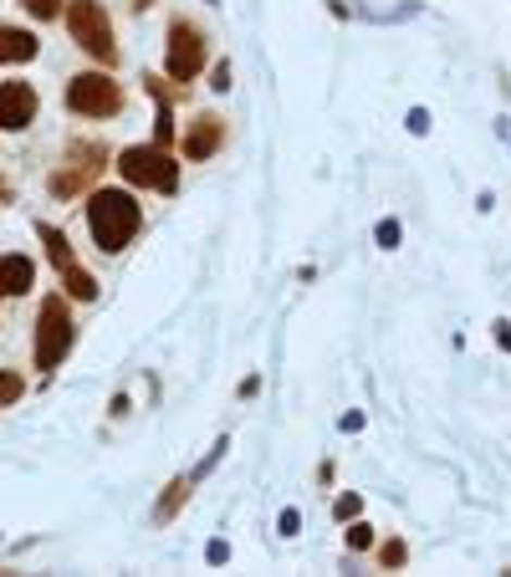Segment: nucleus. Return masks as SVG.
Wrapping results in <instances>:
<instances>
[{
    "instance_id": "obj_1",
    "label": "nucleus",
    "mask_w": 511,
    "mask_h": 577,
    "mask_svg": "<svg viewBox=\"0 0 511 577\" xmlns=\"http://www.w3.org/2000/svg\"><path fill=\"white\" fill-rule=\"evenodd\" d=\"M87 230L102 255H119L144 230V204L128 189H92L87 195Z\"/></svg>"
},
{
    "instance_id": "obj_2",
    "label": "nucleus",
    "mask_w": 511,
    "mask_h": 577,
    "mask_svg": "<svg viewBox=\"0 0 511 577\" xmlns=\"http://www.w3.org/2000/svg\"><path fill=\"white\" fill-rule=\"evenodd\" d=\"M67 32L72 41L102 62V67H119V41H113V16L102 11V0H67Z\"/></svg>"
},
{
    "instance_id": "obj_3",
    "label": "nucleus",
    "mask_w": 511,
    "mask_h": 577,
    "mask_svg": "<svg viewBox=\"0 0 511 577\" xmlns=\"http://www.w3.org/2000/svg\"><path fill=\"white\" fill-rule=\"evenodd\" d=\"M72 342H77V323H72L67 297H47L41 312H36V368H41V374L62 368V358L72 353Z\"/></svg>"
},
{
    "instance_id": "obj_4",
    "label": "nucleus",
    "mask_w": 511,
    "mask_h": 577,
    "mask_svg": "<svg viewBox=\"0 0 511 577\" xmlns=\"http://www.w3.org/2000/svg\"><path fill=\"white\" fill-rule=\"evenodd\" d=\"M119 174L128 179V185L138 189H159V195H174L179 189V164H174L170 153L159 149V143H134V149L119 153Z\"/></svg>"
},
{
    "instance_id": "obj_5",
    "label": "nucleus",
    "mask_w": 511,
    "mask_h": 577,
    "mask_svg": "<svg viewBox=\"0 0 511 577\" xmlns=\"http://www.w3.org/2000/svg\"><path fill=\"white\" fill-rule=\"evenodd\" d=\"M67 108L77 118H119L123 113V87L108 72H83L67 83Z\"/></svg>"
},
{
    "instance_id": "obj_6",
    "label": "nucleus",
    "mask_w": 511,
    "mask_h": 577,
    "mask_svg": "<svg viewBox=\"0 0 511 577\" xmlns=\"http://www.w3.org/2000/svg\"><path fill=\"white\" fill-rule=\"evenodd\" d=\"M204 67V32L195 21L174 16L170 21V51H164V72H170L174 83H195Z\"/></svg>"
},
{
    "instance_id": "obj_7",
    "label": "nucleus",
    "mask_w": 511,
    "mask_h": 577,
    "mask_svg": "<svg viewBox=\"0 0 511 577\" xmlns=\"http://www.w3.org/2000/svg\"><path fill=\"white\" fill-rule=\"evenodd\" d=\"M102 164H108V149H102V143H72V149H67V170L51 174L47 189L57 195V200H72L77 189H87L92 179H98Z\"/></svg>"
},
{
    "instance_id": "obj_8",
    "label": "nucleus",
    "mask_w": 511,
    "mask_h": 577,
    "mask_svg": "<svg viewBox=\"0 0 511 577\" xmlns=\"http://www.w3.org/2000/svg\"><path fill=\"white\" fill-rule=\"evenodd\" d=\"M36 108H41V98H36L32 83H0V128H5V134L32 128Z\"/></svg>"
},
{
    "instance_id": "obj_9",
    "label": "nucleus",
    "mask_w": 511,
    "mask_h": 577,
    "mask_svg": "<svg viewBox=\"0 0 511 577\" xmlns=\"http://www.w3.org/2000/svg\"><path fill=\"white\" fill-rule=\"evenodd\" d=\"M225 143V118L221 113H200V118L185 128V143H179V153H185L189 164H204V159H215V149Z\"/></svg>"
},
{
    "instance_id": "obj_10",
    "label": "nucleus",
    "mask_w": 511,
    "mask_h": 577,
    "mask_svg": "<svg viewBox=\"0 0 511 577\" xmlns=\"http://www.w3.org/2000/svg\"><path fill=\"white\" fill-rule=\"evenodd\" d=\"M36 287V261L32 255H0V297H21Z\"/></svg>"
},
{
    "instance_id": "obj_11",
    "label": "nucleus",
    "mask_w": 511,
    "mask_h": 577,
    "mask_svg": "<svg viewBox=\"0 0 511 577\" xmlns=\"http://www.w3.org/2000/svg\"><path fill=\"white\" fill-rule=\"evenodd\" d=\"M189 491H195V476H174L170 486H164V496H159V506H153V522H159V527H170L174 516L189 506Z\"/></svg>"
},
{
    "instance_id": "obj_12",
    "label": "nucleus",
    "mask_w": 511,
    "mask_h": 577,
    "mask_svg": "<svg viewBox=\"0 0 511 577\" xmlns=\"http://www.w3.org/2000/svg\"><path fill=\"white\" fill-rule=\"evenodd\" d=\"M36 236H41V246H47V261L57 266V272H72L77 266V255H72V240L57 230L51 221H36Z\"/></svg>"
},
{
    "instance_id": "obj_13",
    "label": "nucleus",
    "mask_w": 511,
    "mask_h": 577,
    "mask_svg": "<svg viewBox=\"0 0 511 577\" xmlns=\"http://www.w3.org/2000/svg\"><path fill=\"white\" fill-rule=\"evenodd\" d=\"M36 36L21 32V26H0V62H32L36 57Z\"/></svg>"
},
{
    "instance_id": "obj_14",
    "label": "nucleus",
    "mask_w": 511,
    "mask_h": 577,
    "mask_svg": "<svg viewBox=\"0 0 511 577\" xmlns=\"http://www.w3.org/2000/svg\"><path fill=\"white\" fill-rule=\"evenodd\" d=\"M62 281H67V297L72 302H92L98 297V281L83 272V266H72V272H62Z\"/></svg>"
},
{
    "instance_id": "obj_15",
    "label": "nucleus",
    "mask_w": 511,
    "mask_h": 577,
    "mask_svg": "<svg viewBox=\"0 0 511 577\" xmlns=\"http://www.w3.org/2000/svg\"><path fill=\"white\" fill-rule=\"evenodd\" d=\"M404 562H409V547L399 542V537H389V542L378 547V567H389V573H399Z\"/></svg>"
},
{
    "instance_id": "obj_16",
    "label": "nucleus",
    "mask_w": 511,
    "mask_h": 577,
    "mask_svg": "<svg viewBox=\"0 0 511 577\" xmlns=\"http://www.w3.org/2000/svg\"><path fill=\"white\" fill-rule=\"evenodd\" d=\"M21 5H26L36 21H57L62 11H67V0H21Z\"/></svg>"
},
{
    "instance_id": "obj_17",
    "label": "nucleus",
    "mask_w": 511,
    "mask_h": 577,
    "mask_svg": "<svg viewBox=\"0 0 511 577\" xmlns=\"http://www.w3.org/2000/svg\"><path fill=\"white\" fill-rule=\"evenodd\" d=\"M342 537H348L353 552H369V547H374V527H369V522H358V516H353V527L342 531Z\"/></svg>"
},
{
    "instance_id": "obj_18",
    "label": "nucleus",
    "mask_w": 511,
    "mask_h": 577,
    "mask_svg": "<svg viewBox=\"0 0 511 577\" xmlns=\"http://www.w3.org/2000/svg\"><path fill=\"white\" fill-rule=\"evenodd\" d=\"M21 393H26V378L5 368V374H0V404H16Z\"/></svg>"
},
{
    "instance_id": "obj_19",
    "label": "nucleus",
    "mask_w": 511,
    "mask_h": 577,
    "mask_svg": "<svg viewBox=\"0 0 511 577\" xmlns=\"http://www.w3.org/2000/svg\"><path fill=\"white\" fill-rule=\"evenodd\" d=\"M358 511H363V496H353V491H348V496H338V501H333V516H338V522H353Z\"/></svg>"
},
{
    "instance_id": "obj_20",
    "label": "nucleus",
    "mask_w": 511,
    "mask_h": 577,
    "mask_svg": "<svg viewBox=\"0 0 511 577\" xmlns=\"http://www.w3.org/2000/svg\"><path fill=\"white\" fill-rule=\"evenodd\" d=\"M399 236H404V230H399V221H378L374 225V240L384 246V251H394V246H399Z\"/></svg>"
},
{
    "instance_id": "obj_21",
    "label": "nucleus",
    "mask_w": 511,
    "mask_h": 577,
    "mask_svg": "<svg viewBox=\"0 0 511 577\" xmlns=\"http://www.w3.org/2000/svg\"><path fill=\"white\" fill-rule=\"evenodd\" d=\"M210 92H230V62H215V67H210Z\"/></svg>"
},
{
    "instance_id": "obj_22",
    "label": "nucleus",
    "mask_w": 511,
    "mask_h": 577,
    "mask_svg": "<svg viewBox=\"0 0 511 577\" xmlns=\"http://www.w3.org/2000/svg\"><path fill=\"white\" fill-rule=\"evenodd\" d=\"M409 134H429V113H425V108H414V113H409Z\"/></svg>"
},
{
    "instance_id": "obj_23",
    "label": "nucleus",
    "mask_w": 511,
    "mask_h": 577,
    "mask_svg": "<svg viewBox=\"0 0 511 577\" xmlns=\"http://www.w3.org/2000/svg\"><path fill=\"white\" fill-rule=\"evenodd\" d=\"M297 527H302V516H297V511H282V537H297Z\"/></svg>"
},
{
    "instance_id": "obj_24",
    "label": "nucleus",
    "mask_w": 511,
    "mask_h": 577,
    "mask_svg": "<svg viewBox=\"0 0 511 577\" xmlns=\"http://www.w3.org/2000/svg\"><path fill=\"white\" fill-rule=\"evenodd\" d=\"M204 557H210V562H225V557H230V547H225V542H210V547H204Z\"/></svg>"
},
{
    "instance_id": "obj_25",
    "label": "nucleus",
    "mask_w": 511,
    "mask_h": 577,
    "mask_svg": "<svg viewBox=\"0 0 511 577\" xmlns=\"http://www.w3.org/2000/svg\"><path fill=\"white\" fill-rule=\"evenodd\" d=\"M496 342H501V348H507V353H511V323H507V317L496 323Z\"/></svg>"
},
{
    "instance_id": "obj_26",
    "label": "nucleus",
    "mask_w": 511,
    "mask_h": 577,
    "mask_svg": "<svg viewBox=\"0 0 511 577\" xmlns=\"http://www.w3.org/2000/svg\"><path fill=\"white\" fill-rule=\"evenodd\" d=\"M256 393H261V378H246V384H240V399H256Z\"/></svg>"
},
{
    "instance_id": "obj_27",
    "label": "nucleus",
    "mask_w": 511,
    "mask_h": 577,
    "mask_svg": "<svg viewBox=\"0 0 511 577\" xmlns=\"http://www.w3.org/2000/svg\"><path fill=\"white\" fill-rule=\"evenodd\" d=\"M128 5H134V11H149V5H153V0H128Z\"/></svg>"
},
{
    "instance_id": "obj_28",
    "label": "nucleus",
    "mask_w": 511,
    "mask_h": 577,
    "mask_svg": "<svg viewBox=\"0 0 511 577\" xmlns=\"http://www.w3.org/2000/svg\"><path fill=\"white\" fill-rule=\"evenodd\" d=\"M0 200H5V179H0Z\"/></svg>"
}]
</instances>
